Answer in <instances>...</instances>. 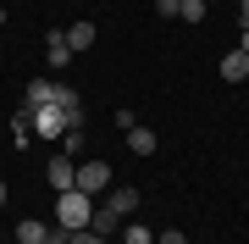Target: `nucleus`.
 Segmentation results:
<instances>
[{
  "label": "nucleus",
  "instance_id": "obj_1",
  "mask_svg": "<svg viewBox=\"0 0 249 244\" xmlns=\"http://www.w3.org/2000/svg\"><path fill=\"white\" fill-rule=\"evenodd\" d=\"M89 217H94V200L83 194V189H67V194H55V227L78 233V227H89Z\"/></svg>",
  "mask_w": 249,
  "mask_h": 244
},
{
  "label": "nucleus",
  "instance_id": "obj_2",
  "mask_svg": "<svg viewBox=\"0 0 249 244\" xmlns=\"http://www.w3.org/2000/svg\"><path fill=\"white\" fill-rule=\"evenodd\" d=\"M28 128H34V139H61L67 128H78L67 117V106H34L28 111Z\"/></svg>",
  "mask_w": 249,
  "mask_h": 244
},
{
  "label": "nucleus",
  "instance_id": "obj_3",
  "mask_svg": "<svg viewBox=\"0 0 249 244\" xmlns=\"http://www.w3.org/2000/svg\"><path fill=\"white\" fill-rule=\"evenodd\" d=\"M78 189L89 194V200H100V194L111 189V167L106 161H78Z\"/></svg>",
  "mask_w": 249,
  "mask_h": 244
},
{
  "label": "nucleus",
  "instance_id": "obj_4",
  "mask_svg": "<svg viewBox=\"0 0 249 244\" xmlns=\"http://www.w3.org/2000/svg\"><path fill=\"white\" fill-rule=\"evenodd\" d=\"M45 178H50V189H55V194L78 189V161H72V155H55V161L45 167Z\"/></svg>",
  "mask_w": 249,
  "mask_h": 244
},
{
  "label": "nucleus",
  "instance_id": "obj_5",
  "mask_svg": "<svg viewBox=\"0 0 249 244\" xmlns=\"http://www.w3.org/2000/svg\"><path fill=\"white\" fill-rule=\"evenodd\" d=\"M100 206H106V211H116V217H139V189H116V183H111V189L106 194H100Z\"/></svg>",
  "mask_w": 249,
  "mask_h": 244
},
{
  "label": "nucleus",
  "instance_id": "obj_6",
  "mask_svg": "<svg viewBox=\"0 0 249 244\" xmlns=\"http://www.w3.org/2000/svg\"><path fill=\"white\" fill-rule=\"evenodd\" d=\"M127 150H133V155H155L160 150V139H155V128H144V122H133V128H127Z\"/></svg>",
  "mask_w": 249,
  "mask_h": 244
},
{
  "label": "nucleus",
  "instance_id": "obj_7",
  "mask_svg": "<svg viewBox=\"0 0 249 244\" xmlns=\"http://www.w3.org/2000/svg\"><path fill=\"white\" fill-rule=\"evenodd\" d=\"M34 106H55V83L50 78H34L22 89V111H34Z\"/></svg>",
  "mask_w": 249,
  "mask_h": 244
},
{
  "label": "nucleus",
  "instance_id": "obj_8",
  "mask_svg": "<svg viewBox=\"0 0 249 244\" xmlns=\"http://www.w3.org/2000/svg\"><path fill=\"white\" fill-rule=\"evenodd\" d=\"M222 83H249V56L244 50H227L222 56Z\"/></svg>",
  "mask_w": 249,
  "mask_h": 244
},
{
  "label": "nucleus",
  "instance_id": "obj_9",
  "mask_svg": "<svg viewBox=\"0 0 249 244\" xmlns=\"http://www.w3.org/2000/svg\"><path fill=\"white\" fill-rule=\"evenodd\" d=\"M61 39H67L72 56H83V50L94 45V22H72V28H61Z\"/></svg>",
  "mask_w": 249,
  "mask_h": 244
},
{
  "label": "nucleus",
  "instance_id": "obj_10",
  "mask_svg": "<svg viewBox=\"0 0 249 244\" xmlns=\"http://www.w3.org/2000/svg\"><path fill=\"white\" fill-rule=\"evenodd\" d=\"M45 61L55 67V73H61V67L72 61V50H67V39H61V34H45Z\"/></svg>",
  "mask_w": 249,
  "mask_h": 244
},
{
  "label": "nucleus",
  "instance_id": "obj_11",
  "mask_svg": "<svg viewBox=\"0 0 249 244\" xmlns=\"http://www.w3.org/2000/svg\"><path fill=\"white\" fill-rule=\"evenodd\" d=\"M11 239H17V244H45V222H39V217H22Z\"/></svg>",
  "mask_w": 249,
  "mask_h": 244
},
{
  "label": "nucleus",
  "instance_id": "obj_12",
  "mask_svg": "<svg viewBox=\"0 0 249 244\" xmlns=\"http://www.w3.org/2000/svg\"><path fill=\"white\" fill-rule=\"evenodd\" d=\"M122 239H127V244H155V233H150L139 217H127V222H122Z\"/></svg>",
  "mask_w": 249,
  "mask_h": 244
},
{
  "label": "nucleus",
  "instance_id": "obj_13",
  "mask_svg": "<svg viewBox=\"0 0 249 244\" xmlns=\"http://www.w3.org/2000/svg\"><path fill=\"white\" fill-rule=\"evenodd\" d=\"M178 17L183 22H205L211 11H205V0H178Z\"/></svg>",
  "mask_w": 249,
  "mask_h": 244
},
{
  "label": "nucleus",
  "instance_id": "obj_14",
  "mask_svg": "<svg viewBox=\"0 0 249 244\" xmlns=\"http://www.w3.org/2000/svg\"><path fill=\"white\" fill-rule=\"evenodd\" d=\"M83 150V128H67L61 133V155H78Z\"/></svg>",
  "mask_w": 249,
  "mask_h": 244
},
{
  "label": "nucleus",
  "instance_id": "obj_15",
  "mask_svg": "<svg viewBox=\"0 0 249 244\" xmlns=\"http://www.w3.org/2000/svg\"><path fill=\"white\" fill-rule=\"evenodd\" d=\"M72 244H111V239L94 233V227H78V233H72Z\"/></svg>",
  "mask_w": 249,
  "mask_h": 244
},
{
  "label": "nucleus",
  "instance_id": "obj_16",
  "mask_svg": "<svg viewBox=\"0 0 249 244\" xmlns=\"http://www.w3.org/2000/svg\"><path fill=\"white\" fill-rule=\"evenodd\" d=\"M45 244H72V233L67 227H45Z\"/></svg>",
  "mask_w": 249,
  "mask_h": 244
},
{
  "label": "nucleus",
  "instance_id": "obj_17",
  "mask_svg": "<svg viewBox=\"0 0 249 244\" xmlns=\"http://www.w3.org/2000/svg\"><path fill=\"white\" fill-rule=\"evenodd\" d=\"M155 17H178V0H155Z\"/></svg>",
  "mask_w": 249,
  "mask_h": 244
},
{
  "label": "nucleus",
  "instance_id": "obj_18",
  "mask_svg": "<svg viewBox=\"0 0 249 244\" xmlns=\"http://www.w3.org/2000/svg\"><path fill=\"white\" fill-rule=\"evenodd\" d=\"M155 244H188V239L178 233V227H172V233H155Z\"/></svg>",
  "mask_w": 249,
  "mask_h": 244
},
{
  "label": "nucleus",
  "instance_id": "obj_19",
  "mask_svg": "<svg viewBox=\"0 0 249 244\" xmlns=\"http://www.w3.org/2000/svg\"><path fill=\"white\" fill-rule=\"evenodd\" d=\"M238 28H249V0H238Z\"/></svg>",
  "mask_w": 249,
  "mask_h": 244
},
{
  "label": "nucleus",
  "instance_id": "obj_20",
  "mask_svg": "<svg viewBox=\"0 0 249 244\" xmlns=\"http://www.w3.org/2000/svg\"><path fill=\"white\" fill-rule=\"evenodd\" d=\"M238 50H244V56H249V28H238Z\"/></svg>",
  "mask_w": 249,
  "mask_h": 244
},
{
  "label": "nucleus",
  "instance_id": "obj_21",
  "mask_svg": "<svg viewBox=\"0 0 249 244\" xmlns=\"http://www.w3.org/2000/svg\"><path fill=\"white\" fill-rule=\"evenodd\" d=\"M0 211H6V183H0Z\"/></svg>",
  "mask_w": 249,
  "mask_h": 244
},
{
  "label": "nucleus",
  "instance_id": "obj_22",
  "mask_svg": "<svg viewBox=\"0 0 249 244\" xmlns=\"http://www.w3.org/2000/svg\"><path fill=\"white\" fill-rule=\"evenodd\" d=\"M0 28H6V11H0Z\"/></svg>",
  "mask_w": 249,
  "mask_h": 244
}]
</instances>
